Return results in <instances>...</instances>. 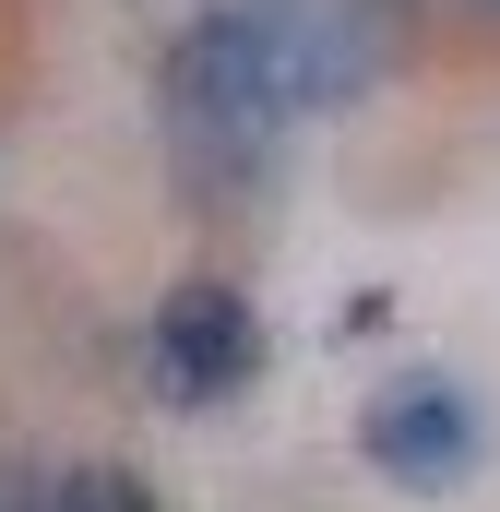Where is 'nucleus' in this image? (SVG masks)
<instances>
[{
    "label": "nucleus",
    "instance_id": "nucleus-1",
    "mask_svg": "<svg viewBox=\"0 0 500 512\" xmlns=\"http://www.w3.org/2000/svg\"><path fill=\"white\" fill-rule=\"evenodd\" d=\"M298 120H310V96L286 84V60L250 24V0H215V12H191L167 36V60H155V131H167V155H179V179L203 203H250Z\"/></svg>",
    "mask_w": 500,
    "mask_h": 512
},
{
    "label": "nucleus",
    "instance_id": "nucleus-2",
    "mask_svg": "<svg viewBox=\"0 0 500 512\" xmlns=\"http://www.w3.org/2000/svg\"><path fill=\"white\" fill-rule=\"evenodd\" d=\"M262 382V310H250L227 274H179L143 322V393L179 405V417H215Z\"/></svg>",
    "mask_w": 500,
    "mask_h": 512
},
{
    "label": "nucleus",
    "instance_id": "nucleus-3",
    "mask_svg": "<svg viewBox=\"0 0 500 512\" xmlns=\"http://www.w3.org/2000/svg\"><path fill=\"white\" fill-rule=\"evenodd\" d=\"M358 453H370V477H393L405 501H453L489 465V405L453 382V370H393L358 405Z\"/></svg>",
    "mask_w": 500,
    "mask_h": 512
},
{
    "label": "nucleus",
    "instance_id": "nucleus-4",
    "mask_svg": "<svg viewBox=\"0 0 500 512\" xmlns=\"http://www.w3.org/2000/svg\"><path fill=\"white\" fill-rule=\"evenodd\" d=\"M250 24L274 36L286 84H298L310 108L358 96V84L381 72V24H370V0H250Z\"/></svg>",
    "mask_w": 500,
    "mask_h": 512
},
{
    "label": "nucleus",
    "instance_id": "nucleus-5",
    "mask_svg": "<svg viewBox=\"0 0 500 512\" xmlns=\"http://www.w3.org/2000/svg\"><path fill=\"white\" fill-rule=\"evenodd\" d=\"M24 512H155V489L131 465H60V477H36Z\"/></svg>",
    "mask_w": 500,
    "mask_h": 512
},
{
    "label": "nucleus",
    "instance_id": "nucleus-6",
    "mask_svg": "<svg viewBox=\"0 0 500 512\" xmlns=\"http://www.w3.org/2000/svg\"><path fill=\"white\" fill-rule=\"evenodd\" d=\"M465 12H489V24H500V0H465Z\"/></svg>",
    "mask_w": 500,
    "mask_h": 512
}]
</instances>
